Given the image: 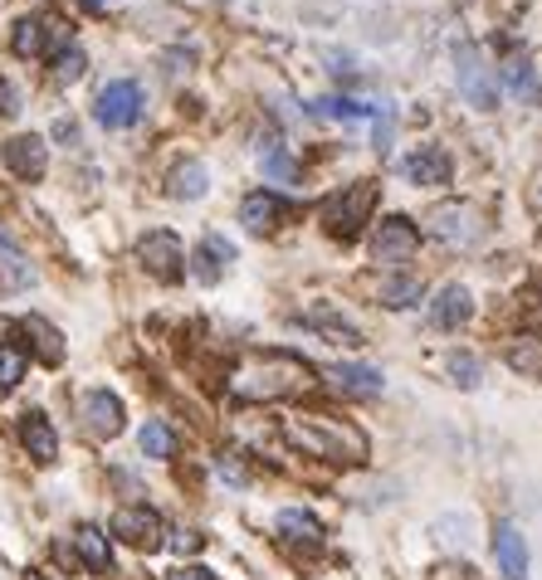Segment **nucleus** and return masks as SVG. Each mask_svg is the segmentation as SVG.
<instances>
[{
	"mask_svg": "<svg viewBox=\"0 0 542 580\" xmlns=\"http://www.w3.org/2000/svg\"><path fill=\"white\" fill-rule=\"evenodd\" d=\"M235 263V245L225 235H205L201 245H196V255H191V273L201 283H221V273Z\"/></svg>",
	"mask_w": 542,
	"mask_h": 580,
	"instance_id": "nucleus-21",
	"label": "nucleus"
},
{
	"mask_svg": "<svg viewBox=\"0 0 542 580\" xmlns=\"http://www.w3.org/2000/svg\"><path fill=\"white\" fill-rule=\"evenodd\" d=\"M89 5H113V0H89Z\"/></svg>",
	"mask_w": 542,
	"mask_h": 580,
	"instance_id": "nucleus-40",
	"label": "nucleus"
},
{
	"mask_svg": "<svg viewBox=\"0 0 542 580\" xmlns=\"http://www.w3.org/2000/svg\"><path fill=\"white\" fill-rule=\"evenodd\" d=\"M138 449L148 453V459H172L176 453V435L166 419H148V425L138 429Z\"/></svg>",
	"mask_w": 542,
	"mask_h": 580,
	"instance_id": "nucleus-29",
	"label": "nucleus"
},
{
	"mask_svg": "<svg viewBox=\"0 0 542 580\" xmlns=\"http://www.w3.org/2000/svg\"><path fill=\"white\" fill-rule=\"evenodd\" d=\"M93 118H98L108 132L132 128V122L142 118V88L132 79H113L108 88L98 93V103H93Z\"/></svg>",
	"mask_w": 542,
	"mask_h": 580,
	"instance_id": "nucleus-11",
	"label": "nucleus"
},
{
	"mask_svg": "<svg viewBox=\"0 0 542 580\" xmlns=\"http://www.w3.org/2000/svg\"><path fill=\"white\" fill-rule=\"evenodd\" d=\"M83 69H89V59H83L79 45H64V49L55 55V83H79Z\"/></svg>",
	"mask_w": 542,
	"mask_h": 580,
	"instance_id": "nucleus-32",
	"label": "nucleus"
},
{
	"mask_svg": "<svg viewBox=\"0 0 542 580\" xmlns=\"http://www.w3.org/2000/svg\"><path fill=\"white\" fill-rule=\"evenodd\" d=\"M415 249H421V225L411 215H387L377 225V235H372V259L387 263V269L415 259Z\"/></svg>",
	"mask_w": 542,
	"mask_h": 580,
	"instance_id": "nucleus-9",
	"label": "nucleus"
},
{
	"mask_svg": "<svg viewBox=\"0 0 542 580\" xmlns=\"http://www.w3.org/2000/svg\"><path fill=\"white\" fill-rule=\"evenodd\" d=\"M166 542H172L176 546V552H201V532H191V526H181V532H176V536H166Z\"/></svg>",
	"mask_w": 542,
	"mask_h": 580,
	"instance_id": "nucleus-36",
	"label": "nucleus"
},
{
	"mask_svg": "<svg viewBox=\"0 0 542 580\" xmlns=\"http://www.w3.org/2000/svg\"><path fill=\"white\" fill-rule=\"evenodd\" d=\"M304 322L313 327V332L328 336V342H338V346H362V327L352 318H342L332 303H313V308L304 312Z\"/></svg>",
	"mask_w": 542,
	"mask_h": 580,
	"instance_id": "nucleus-22",
	"label": "nucleus"
},
{
	"mask_svg": "<svg viewBox=\"0 0 542 580\" xmlns=\"http://www.w3.org/2000/svg\"><path fill=\"white\" fill-rule=\"evenodd\" d=\"M284 220H288V200L274 191H249L239 200V225H245L249 235H274Z\"/></svg>",
	"mask_w": 542,
	"mask_h": 580,
	"instance_id": "nucleus-13",
	"label": "nucleus"
},
{
	"mask_svg": "<svg viewBox=\"0 0 542 580\" xmlns=\"http://www.w3.org/2000/svg\"><path fill=\"white\" fill-rule=\"evenodd\" d=\"M274 526L284 546H322V522L308 508H284L274 517Z\"/></svg>",
	"mask_w": 542,
	"mask_h": 580,
	"instance_id": "nucleus-23",
	"label": "nucleus"
},
{
	"mask_svg": "<svg viewBox=\"0 0 542 580\" xmlns=\"http://www.w3.org/2000/svg\"><path fill=\"white\" fill-rule=\"evenodd\" d=\"M464 526H469V522H464V517H460V512H450V517H440V522H435V542H450V546H464V536H469V532H464Z\"/></svg>",
	"mask_w": 542,
	"mask_h": 580,
	"instance_id": "nucleus-33",
	"label": "nucleus"
},
{
	"mask_svg": "<svg viewBox=\"0 0 542 580\" xmlns=\"http://www.w3.org/2000/svg\"><path fill=\"white\" fill-rule=\"evenodd\" d=\"M25 371H30V352H25V346L0 342V395H10V390L25 381Z\"/></svg>",
	"mask_w": 542,
	"mask_h": 580,
	"instance_id": "nucleus-30",
	"label": "nucleus"
},
{
	"mask_svg": "<svg viewBox=\"0 0 542 580\" xmlns=\"http://www.w3.org/2000/svg\"><path fill=\"white\" fill-rule=\"evenodd\" d=\"M328 69L338 73V79H357V69H352V59H347V55H328Z\"/></svg>",
	"mask_w": 542,
	"mask_h": 580,
	"instance_id": "nucleus-38",
	"label": "nucleus"
},
{
	"mask_svg": "<svg viewBox=\"0 0 542 580\" xmlns=\"http://www.w3.org/2000/svg\"><path fill=\"white\" fill-rule=\"evenodd\" d=\"M450 152L445 146H435V142H425V146H415V152H405L401 156V176L411 186H440V181H450Z\"/></svg>",
	"mask_w": 542,
	"mask_h": 580,
	"instance_id": "nucleus-14",
	"label": "nucleus"
},
{
	"mask_svg": "<svg viewBox=\"0 0 542 580\" xmlns=\"http://www.w3.org/2000/svg\"><path fill=\"white\" fill-rule=\"evenodd\" d=\"M504 79H508V88H514L523 103H542V83H538L533 59L514 55V59H508V64H504Z\"/></svg>",
	"mask_w": 542,
	"mask_h": 580,
	"instance_id": "nucleus-28",
	"label": "nucleus"
},
{
	"mask_svg": "<svg viewBox=\"0 0 542 580\" xmlns=\"http://www.w3.org/2000/svg\"><path fill=\"white\" fill-rule=\"evenodd\" d=\"M74 556L83 561V571L108 576L113 571V542H108V532H103V526H93V522H79L74 526Z\"/></svg>",
	"mask_w": 542,
	"mask_h": 580,
	"instance_id": "nucleus-19",
	"label": "nucleus"
},
{
	"mask_svg": "<svg viewBox=\"0 0 542 580\" xmlns=\"http://www.w3.org/2000/svg\"><path fill=\"white\" fill-rule=\"evenodd\" d=\"M494 556H498V571H504V580H528V542L523 532H518L514 522H498L494 526Z\"/></svg>",
	"mask_w": 542,
	"mask_h": 580,
	"instance_id": "nucleus-17",
	"label": "nucleus"
},
{
	"mask_svg": "<svg viewBox=\"0 0 542 580\" xmlns=\"http://www.w3.org/2000/svg\"><path fill=\"white\" fill-rule=\"evenodd\" d=\"M372 205H377V181H352L347 191L322 200V225H328V235L338 245H352V239H362Z\"/></svg>",
	"mask_w": 542,
	"mask_h": 580,
	"instance_id": "nucleus-4",
	"label": "nucleus"
},
{
	"mask_svg": "<svg viewBox=\"0 0 542 580\" xmlns=\"http://www.w3.org/2000/svg\"><path fill=\"white\" fill-rule=\"evenodd\" d=\"M20 332H25V346L39 356L45 366H59L64 362V332H59L49 318H39V312H30V318H20Z\"/></svg>",
	"mask_w": 542,
	"mask_h": 580,
	"instance_id": "nucleus-20",
	"label": "nucleus"
},
{
	"mask_svg": "<svg viewBox=\"0 0 542 580\" xmlns=\"http://www.w3.org/2000/svg\"><path fill=\"white\" fill-rule=\"evenodd\" d=\"M138 259H142V269L162 283H176L186 273V245L172 229H148V235L138 239Z\"/></svg>",
	"mask_w": 542,
	"mask_h": 580,
	"instance_id": "nucleus-8",
	"label": "nucleus"
},
{
	"mask_svg": "<svg viewBox=\"0 0 542 580\" xmlns=\"http://www.w3.org/2000/svg\"><path fill=\"white\" fill-rule=\"evenodd\" d=\"M322 376H328L338 390H347V395H367V400L387 390V376H381L377 366H367V362H338V366H328Z\"/></svg>",
	"mask_w": 542,
	"mask_h": 580,
	"instance_id": "nucleus-18",
	"label": "nucleus"
},
{
	"mask_svg": "<svg viewBox=\"0 0 542 580\" xmlns=\"http://www.w3.org/2000/svg\"><path fill=\"white\" fill-rule=\"evenodd\" d=\"M421 279H411V273H391V279L377 283V303L391 312H411L415 303H421Z\"/></svg>",
	"mask_w": 542,
	"mask_h": 580,
	"instance_id": "nucleus-26",
	"label": "nucleus"
},
{
	"mask_svg": "<svg viewBox=\"0 0 542 580\" xmlns=\"http://www.w3.org/2000/svg\"><path fill=\"white\" fill-rule=\"evenodd\" d=\"M15 435H20V449H25L35 463H55L59 459V429L49 425L45 410H25L20 425H15Z\"/></svg>",
	"mask_w": 542,
	"mask_h": 580,
	"instance_id": "nucleus-15",
	"label": "nucleus"
},
{
	"mask_svg": "<svg viewBox=\"0 0 542 580\" xmlns=\"http://www.w3.org/2000/svg\"><path fill=\"white\" fill-rule=\"evenodd\" d=\"M440 371L455 390H479V381H484V362H479L474 352H445Z\"/></svg>",
	"mask_w": 542,
	"mask_h": 580,
	"instance_id": "nucleus-27",
	"label": "nucleus"
},
{
	"mask_svg": "<svg viewBox=\"0 0 542 580\" xmlns=\"http://www.w3.org/2000/svg\"><path fill=\"white\" fill-rule=\"evenodd\" d=\"M304 113H308V118H328V122H367L377 108H372V103L338 98V93H328V98H313Z\"/></svg>",
	"mask_w": 542,
	"mask_h": 580,
	"instance_id": "nucleus-25",
	"label": "nucleus"
},
{
	"mask_svg": "<svg viewBox=\"0 0 542 580\" xmlns=\"http://www.w3.org/2000/svg\"><path fill=\"white\" fill-rule=\"evenodd\" d=\"M55 137H64V142H74V137H79V128H74V122H69V118H59V122H55Z\"/></svg>",
	"mask_w": 542,
	"mask_h": 580,
	"instance_id": "nucleus-39",
	"label": "nucleus"
},
{
	"mask_svg": "<svg viewBox=\"0 0 542 580\" xmlns=\"http://www.w3.org/2000/svg\"><path fill=\"white\" fill-rule=\"evenodd\" d=\"M0 162H5L10 176H20V181H39V176L49 171V142L35 132H15L0 142Z\"/></svg>",
	"mask_w": 542,
	"mask_h": 580,
	"instance_id": "nucleus-12",
	"label": "nucleus"
},
{
	"mask_svg": "<svg viewBox=\"0 0 542 580\" xmlns=\"http://www.w3.org/2000/svg\"><path fill=\"white\" fill-rule=\"evenodd\" d=\"M469 318H474V298H469L464 283H445V288H435V298H431V327L435 332H460Z\"/></svg>",
	"mask_w": 542,
	"mask_h": 580,
	"instance_id": "nucleus-16",
	"label": "nucleus"
},
{
	"mask_svg": "<svg viewBox=\"0 0 542 580\" xmlns=\"http://www.w3.org/2000/svg\"><path fill=\"white\" fill-rule=\"evenodd\" d=\"M308 386H313V366L294 352H255L231 376V390L239 400H249V405H259V400H294Z\"/></svg>",
	"mask_w": 542,
	"mask_h": 580,
	"instance_id": "nucleus-1",
	"label": "nucleus"
},
{
	"mask_svg": "<svg viewBox=\"0 0 542 580\" xmlns=\"http://www.w3.org/2000/svg\"><path fill=\"white\" fill-rule=\"evenodd\" d=\"M166 580H221V576L211 566H176V571H166Z\"/></svg>",
	"mask_w": 542,
	"mask_h": 580,
	"instance_id": "nucleus-35",
	"label": "nucleus"
},
{
	"mask_svg": "<svg viewBox=\"0 0 542 580\" xmlns=\"http://www.w3.org/2000/svg\"><path fill=\"white\" fill-rule=\"evenodd\" d=\"M284 439L298 445L304 453H313V459H328V463H362L367 459V435L338 415H294L284 425Z\"/></svg>",
	"mask_w": 542,
	"mask_h": 580,
	"instance_id": "nucleus-2",
	"label": "nucleus"
},
{
	"mask_svg": "<svg viewBox=\"0 0 542 580\" xmlns=\"http://www.w3.org/2000/svg\"><path fill=\"white\" fill-rule=\"evenodd\" d=\"M264 176L269 181H298V162L284 152V146H264Z\"/></svg>",
	"mask_w": 542,
	"mask_h": 580,
	"instance_id": "nucleus-31",
	"label": "nucleus"
},
{
	"mask_svg": "<svg viewBox=\"0 0 542 580\" xmlns=\"http://www.w3.org/2000/svg\"><path fill=\"white\" fill-rule=\"evenodd\" d=\"M205 191H211V171L201 162H176L166 171V196L172 200H201Z\"/></svg>",
	"mask_w": 542,
	"mask_h": 580,
	"instance_id": "nucleus-24",
	"label": "nucleus"
},
{
	"mask_svg": "<svg viewBox=\"0 0 542 580\" xmlns=\"http://www.w3.org/2000/svg\"><path fill=\"white\" fill-rule=\"evenodd\" d=\"M15 113H20V88L0 73V118H15Z\"/></svg>",
	"mask_w": 542,
	"mask_h": 580,
	"instance_id": "nucleus-34",
	"label": "nucleus"
},
{
	"mask_svg": "<svg viewBox=\"0 0 542 580\" xmlns=\"http://www.w3.org/2000/svg\"><path fill=\"white\" fill-rule=\"evenodd\" d=\"M113 536H118V542H128L132 552H156V546L166 542V522H162V512H156V508L132 502V508L113 512Z\"/></svg>",
	"mask_w": 542,
	"mask_h": 580,
	"instance_id": "nucleus-10",
	"label": "nucleus"
},
{
	"mask_svg": "<svg viewBox=\"0 0 542 580\" xmlns=\"http://www.w3.org/2000/svg\"><path fill=\"white\" fill-rule=\"evenodd\" d=\"M431 239L440 249H455V255H464V249H474L479 239H484V210L474 205V200H440V205L431 210Z\"/></svg>",
	"mask_w": 542,
	"mask_h": 580,
	"instance_id": "nucleus-3",
	"label": "nucleus"
},
{
	"mask_svg": "<svg viewBox=\"0 0 542 580\" xmlns=\"http://www.w3.org/2000/svg\"><path fill=\"white\" fill-rule=\"evenodd\" d=\"M69 45V25L55 15H20L10 29V49L20 59H39V55H59Z\"/></svg>",
	"mask_w": 542,
	"mask_h": 580,
	"instance_id": "nucleus-6",
	"label": "nucleus"
},
{
	"mask_svg": "<svg viewBox=\"0 0 542 580\" xmlns=\"http://www.w3.org/2000/svg\"><path fill=\"white\" fill-rule=\"evenodd\" d=\"M79 425L89 429L93 439H118L122 425H128V410H122V400L113 395V390L93 386L79 395Z\"/></svg>",
	"mask_w": 542,
	"mask_h": 580,
	"instance_id": "nucleus-7",
	"label": "nucleus"
},
{
	"mask_svg": "<svg viewBox=\"0 0 542 580\" xmlns=\"http://www.w3.org/2000/svg\"><path fill=\"white\" fill-rule=\"evenodd\" d=\"M455 79H460V93L474 108H484V113L498 108V73L484 64V55H479L469 39L455 45Z\"/></svg>",
	"mask_w": 542,
	"mask_h": 580,
	"instance_id": "nucleus-5",
	"label": "nucleus"
},
{
	"mask_svg": "<svg viewBox=\"0 0 542 580\" xmlns=\"http://www.w3.org/2000/svg\"><path fill=\"white\" fill-rule=\"evenodd\" d=\"M431 580H474V571L469 566H435Z\"/></svg>",
	"mask_w": 542,
	"mask_h": 580,
	"instance_id": "nucleus-37",
	"label": "nucleus"
}]
</instances>
